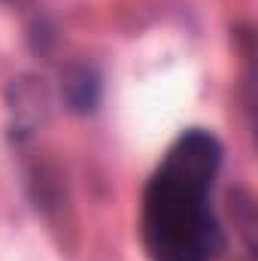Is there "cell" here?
<instances>
[{
  "instance_id": "6da1fadb",
  "label": "cell",
  "mask_w": 258,
  "mask_h": 261,
  "mask_svg": "<svg viewBox=\"0 0 258 261\" xmlns=\"http://www.w3.org/2000/svg\"><path fill=\"white\" fill-rule=\"evenodd\" d=\"M203 186L189 182L170 170L146 189L143 237L152 261H213L222 249V231L207 206Z\"/></svg>"
},
{
  "instance_id": "7a4b0ae2",
  "label": "cell",
  "mask_w": 258,
  "mask_h": 261,
  "mask_svg": "<svg viewBox=\"0 0 258 261\" xmlns=\"http://www.w3.org/2000/svg\"><path fill=\"white\" fill-rule=\"evenodd\" d=\"M61 100L76 116L94 113V107L100 100V79H97V73L85 64H70L61 73Z\"/></svg>"
},
{
  "instance_id": "3957f363",
  "label": "cell",
  "mask_w": 258,
  "mask_h": 261,
  "mask_svg": "<svg viewBox=\"0 0 258 261\" xmlns=\"http://www.w3.org/2000/svg\"><path fill=\"white\" fill-rule=\"evenodd\" d=\"M9 103L15 113V125L21 134H31L37 122L46 116V88L43 79H18L9 85Z\"/></svg>"
}]
</instances>
